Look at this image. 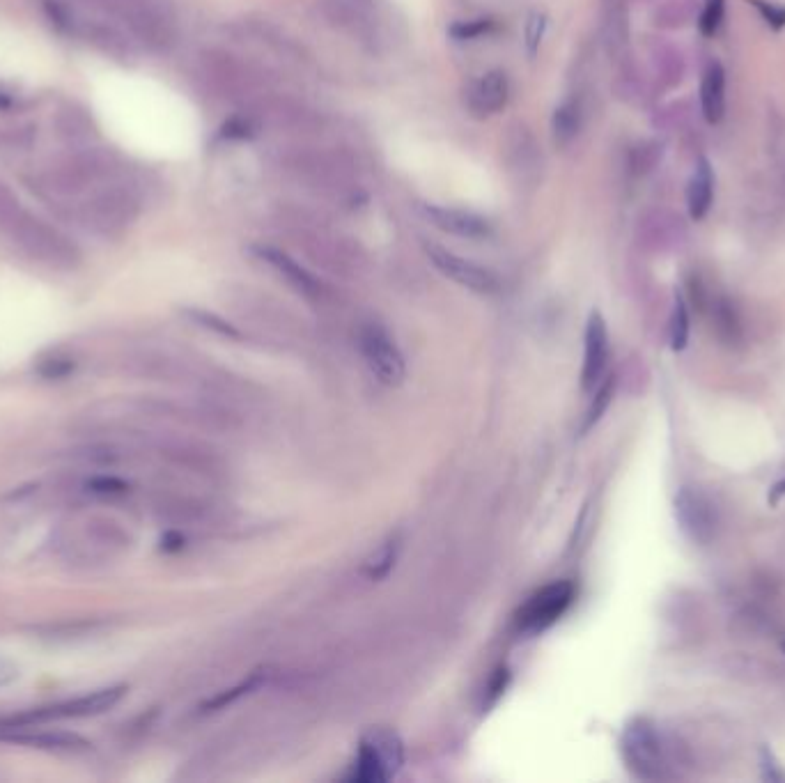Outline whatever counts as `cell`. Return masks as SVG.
Here are the masks:
<instances>
[{
	"instance_id": "cell-17",
	"label": "cell",
	"mask_w": 785,
	"mask_h": 783,
	"mask_svg": "<svg viewBox=\"0 0 785 783\" xmlns=\"http://www.w3.org/2000/svg\"><path fill=\"white\" fill-rule=\"evenodd\" d=\"M267 678H269V671H267V669H264V671L260 669V671L251 673V676H248V678L242 682V685H237L235 689H230V692H223V694H219V696H214L212 701H207L205 705H202V712H216V710L225 708V705H232L237 699H242V696L255 692V689H258L260 685H264V682H267Z\"/></svg>"
},
{
	"instance_id": "cell-32",
	"label": "cell",
	"mask_w": 785,
	"mask_h": 783,
	"mask_svg": "<svg viewBox=\"0 0 785 783\" xmlns=\"http://www.w3.org/2000/svg\"><path fill=\"white\" fill-rule=\"evenodd\" d=\"M783 650H785V646H783Z\"/></svg>"
},
{
	"instance_id": "cell-28",
	"label": "cell",
	"mask_w": 785,
	"mask_h": 783,
	"mask_svg": "<svg viewBox=\"0 0 785 783\" xmlns=\"http://www.w3.org/2000/svg\"><path fill=\"white\" fill-rule=\"evenodd\" d=\"M72 370H74V363L69 359H51L42 366V375L46 379H60V377L69 375Z\"/></svg>"
},
{
	"instance_id": "cell-21",
	"label": "cell",
	"mask_w": 785,
	"mask_h": 783,
	"mask_svg": "<svg viewBox=\"0 0 785 783\" xmlns=\"http://www.w3.org/2000/svg\"><path fill=\"white\" fill-rule=\"evenodd\" d=\"M724 19V0H705V10L701 17L703 35H714Z\"/></svg>"
},
{
	"instance_id": "cell-2",
	"label": "cell",
	"mask_w": 785,
	"mask_h": 783,
	"mask_svg": "<svg viewBox=\"0 0 785 783\" xmlns=\"http://www.w3.org/2000/svg\"><path fill=\"white\" fill-rule=\"evenodd\" d=\"M124 694H127V687L118 685V687L97 689V692L76 696V699L42 705V708H33V710L19 712V715L3 717L0 719V731L42 726L49 722H60V719H85V717L104 715V712L113 710L115 705L122 701Z\"/></svg>"
},
{
	"instance_id": "cell-25",
	"label": "cell",
	"mask_w": 785,
	"mask_h": 783,
	"mask_svg": "<svg viewBox=\"0 0 785 783\" xmlns=\"http://www.w3.org/2000/svg\"><path fill=\"white\" fill-rule=\"evenodd\" d=\"M611 391H613V379H609V382H606L602 389H600V393H597V398H595V405L590 407V412H588V421H586V430L590 428V425L593 423H597V418L602 416V412L606 409V405H609V400H611Z\"/></svg>"
},
{
	"instance_id": "cell-24",
	"label": "cell",
	"mask_w": 785,
	"mask_h": 783,
	"mask_svg": "<svg viewBox=\"0 0 785 783\" xmlns=\"http://www.w3.org/2000/svg\"><path fill=\"white\" fill-rule=\"evenodd\" d=\"M255 134V124L251 118H244V115H237L223 127L225 138H237V141H244V138H251Z\"/></svg>"
},
{
	"instance_id": "cell-26",
	"label": "cell",
	"mask_w": 785,
	"mask_h": 783,
	"mask_svg": "<svg viewBox=\"0 0 785 783\" xmlns=\"http://www.w3.org/2000/svg\"><path fill=\"white\" fill-rule=\"evenodd\" d=\"M760 767H763V779L767 781H785V772L776 763L774 754L769 749L760 751Z\"/></svg>"
},
{
	"instance_id": "cell-1",
	"label": "cell",
	"mask_w": 785,
	"mask_h": 783,
	"mask_svg": "<svg viewBox=\"0 0 785 783\" xmlns=\"http://www.w3.org/2000/svg\"><path fill=\"white\" fill-rule=\"evenodd\" d=\"M620 754L627 770L641 781H659L671 774V751L650 719H632L620 738Z\"/></svg>"
},
{
	"instance_id": "cell-3",
	"label": "cell",
	"mask_w": 785,
	"mask_h": 783,
	"mask_svg": "<svg viewBox=\"0 0 785 783\" xmlns=\"http://www.w3.org/2000/svg\"><path fill=\"white\" fill-rule=\"evenodd\" d=\"M404 765V744L391 728H372L359 747V756L349 774L356 783L391 781Z\"/></svg>"
},
{
	"instance_id": "cell-8",
	"label": "cell",
	"mask_w": 785,
	"mask_h": 783,
	"mask_svg": "<svg viewBox=\"0 0 785 783\" xmlns=\"http://www.w3.org/2000/svg\"><path fill=\"white\" fill-rule=\"evenodd\" d=\"M503 157L510 173L517 175V180L522 184L538 180L542 170L540 145L535 143L533 134L524 127V124H512L508 129V136H505V145H503Z\"/></svg>"
},
{
	"instance_id": "cell-19",
	"label": "cell",
	"mask_w": 785,
	"mask_h": 783,
	"mask_svg": "<svg viewBox=\"0 0 785 783\" xmlns=\"http://www.w3.org/2000/svg\"><path fill=\"white\" fill-rule=\"evenodd\" d=\"M689 340V313L687 304L680 294H675V306L671 315V347L675 352L685 350Z\"/></svg>"
},
{
	"instance_id": "cell-4",
	"label": "cell",
	"mask_w": 785,
	"mask_h": 783,
	"mask_svg": "<svg viewBox=\"0 0 785 783\" xmlns=\"http://www.w3.org/2000/svg\"><path fill=\"white\" fill-rule=\"evenodd\" d=\"M359 350L372 377L384 386H400L407 377V363L400 347L382 324H363L359 331Z\"/></svg>"
},
{
	"instance_id": "cell-27",
	"label": "cell",
	"mask_w": 785,
	"mask_h": 783,
	"mask_svg": "<svg viewBox=\"0 0 785 783\" xmlns=\"http://www.w3.org/2000/svg\"><path fill=\"white\" fill-rule=\"evenodd\" d=\"M542 30H544V19L540 14H533L531 21H528L526 26V42H528V51H531V56L535 51H538L540 40H542Z\"/></svg>"
},
{
	"instance_id": "cell-16",
	"label": "cell",
	"mask_w": 785,
	"mask_h": 783,
	"mask_svg": "<svg viewBox=\"0 0 785 783\" xmlns=\"http://www.w3.org/2000/svg\"><path fill=\"white\" fill-rule=\"evenodd\" d=\"M581 120H584V113H581L579 99H570L563 106L556 108L554 115V136L561 145H567L574 136L579 134Z\"/></svg>"
},
{
	"instance_id": "cell-6",
	"label": "cell",
	"mask_w": 785,
	"mask_h": 783,
	"mask_svg": "<svg viewBox=\"0 0 785 783\" xmlns=\"http://www.w3.org/2000/svg\"><path fill=\"white\" fill-rule=\"evenodd\" d=\"M425 253L434 267H437L443 276H448L450 281H455L462 288L478 292V294H496L501 290L499 276L492 269L476 262L460 258V255L446 251V248L425 244Z\"/></svg>"
},
{
	"instance_id": "cell-20",
	"label": "cell",
	"mask_w": 785,
	"mask_h": 783,
	"mask_svg": "<svg viewBox=\"0 0 785 783\" xmlns=\"http://www.w3.org/2000/svg\"><path fill=\"white\" fill-rule=\"evenodd\" d=\"M85 487H88L90 494L97 496H120L129 490V483L115 476H95L85 483Z\"/></svg>"
},
{
	"instance_id": "cell-31",
	"label": "cell",
	"mask_w": 785,
	"mask_h": 783,
	"mask_svg": "<svg viewBox=\"0 0 785 783\" xmlns=\"http://www.w3.org/2000/svg\"><path fill=\"white\" fill-rule=\"evenodd\" d=\"M783 496H785V478L781 480V483H776L772 487V492H769V503H772V506H776V503H779Z\"/></svg>"
},
{
	"instance_id": "cell-7",
	"label": "cell",
	"mask_w": 785,
	"mask_h": 783,
	"mask_svg": "<svg viewBox=\"0 0 785 783\" xmlns=\"http://www.w3.org/2000/svg\"><path fill=\"white\" fill-rule=\"evenodd\" d=\"M675 517H678L682 531L698 545H707L714 538L717 510H714L710 499L698 490L682 487L675 496Z\"/></svg>"
},
{
	"instance_id": "cell-18",
	"label": "cell",
	"mask_w": 785,
	"mask_h": 783,
	"mask_svg": "<svg viewBox=\"0 0 785 783\" xmlns=\"http://www.w3.org/2000/svg\"><path fill=\"white\" fill-rule=\"evenodd\" d=\"M398 554H400V542L393 538L386 540L384 545L368 558V563H365V575H368L372 581L388 577V572L395 568Z\"/></svg>"
},
{
	"instance_id": "cell-14",
	"label": "cell",
	"mask_w": 785,
	"mask_h": 783,
	"mask_svg": "<svg viewBox=\"0 0 785 783\" xmlns=\"http://www.w3.org/2000/svg\"><path fill=\"white\" fill-rule=\"evenodd\" d=\"M701 102H703V113L707 122H719L724 118V108H726V74L721 65H712L707 69L703 88H701Z\"/></svg>"
},
{
	"instance_id": "cell-22",
	"label": "cell",
	"mask_w": 785,
	"mask_h": 783,
	"mask_svg": "<svg viewBox=\"0 0 785 783\" xmlns=\"http://www.w3.org/2000/svg\"><path fill=\"white\" fill-rule=\"evenodd\" d=\"M492 28H494L492 19H473V21H464V23H460V26L450 28V35L457 37V40H473V37L489 33Z\"/></svg>"
},
{
	"instance_id": "cell-9",
	"label": "cell",
	"mask_w": 785,
	"mask_h": 783,
	"mask_svg": "<svg viewBox=\"0 0 785 783\" xmlns=\"http://www.w3.org/2000/svg\"><path fill=\"white\" fill-rule=\"evenodd\" d=\"M609 366V331L600 313L588 317L584 336V368H581V389L593 391L602 382Z\"/></svg>"
},
{
	"instance_id": "cell-30",
	"label": "cell",
	"mask_w": 785,
	"mask_h": 783,
	"mask_svg": "<svg viewBox=\"0 0 785 783\" xmlns=\"http://www.w3.org/2000/svg\"><path fill=\"white\" fill-rule=\"evenodd\" d=\"M19 676V669L10 660L0 657V687L10 685V682Z\"/></svg>"
},
{
	"instance_id": "cell-5",
	"label": "cell",
	"mask_w": 785,
	"mask_h": 783,
	"mask_svg": "<svg viewBox=\"0 0 785 783\" xmlns=\"http://www.w3.org/2000/svg\"><path fill=\"white\" fill-rule=\"evenodd\" d=\"M574 600V586L570 581H551L533 593L517 616V625L524 634H538L549 630L561 618Z\"/></svg>"
},
{
	"instance_id": "cell-10",
	"label": "cell",
	"mask_w": 785,
	"mask_h": 783,
	"mask_svg": "<svg viewBox=\"0 0 785 783\" xmlns=\"http://www.w3.org/2000/svg\"><path fill=\"white\" fill-rule=\"evenodd\" d=\"M510 99V83L503 72H487L466 90V106L476 118L501 113Z\"/></svg>"
},
{
	"instance_id": "cell-13",
	"label": "cell",
	"mask_w": 785,
	"mask_h": 783,
	"mask_svg": "<svg viewBox=\"0 0 785 783\" xmlns=\"http://www.w3.org/2000/svg\"><path fill=\"white\" fill-rule=\"evenodd\" d=\"M255 253H258V258L267 262L269 267H274L294 290L306 294V297H317V294L322 292L320 281H317L308 269H303L297 260H292L287 253L278 251L274 246H255Z\"/></svg>"
},
{
	"instance_id": "cell-23",
	"label": "cell",
	"mask_w": 785,
	"mask_h": 783,
	"mask_svg": "<svg viewBox=\"0 0 785 783\" xmlns=\"http://www.w3.org/2000/svg\"><path fill=\"white\" fill-rule=\"evenodd\" d=\"M749 3L756 7V10L763 14V19L772 28H783L785 26V7H779L774 3H767V0H749Z\"/></svg>"
},
{
	"instance_id": "cell-11",
	"label": "cell",
	"mask_w": 785,
	"mask_h": 783,
	"mask_svg": "<svg viewBox=\"0 0 785 783\" xmlns=\"http://www.w3.org/2000/svg\"><path fill=\"white\" fill-rule=\"evenodd\" d=\"M423 214L430 219L439 230L448 232V235L464 237V239H485L489 237V223L483 216L464 212V209L453 207H439V205H423Z\"/></svg>"
},
{
	"instance_id": "cell-29",
	"label": "cell",
	"mask_w": 785,
	"mask_h": 783,
	"mask_svg": "<svg viewBox=\"0 0 785 783\" xmlns=\"http://www.w3.org/2000/svg\"><path fill=\"white\" fill-rule=\"evenodd\" d=\"M193 317H196V320L200 322V324H205V327H212L214 331H219V333H223V336H232V338H237L239 333L230 327L228 322H223V320H216L214 315H207V313H193Z\"/></svg>"
},
{
	"instance_id": "cell-15",
	"label": "cell",
	"mask_w": 785,
	"mask_h": 783,
	"mask_svg": "<svg viewBox=\"0 0 785 783\" xmlns=\"http://www.w3.org/2000/svg\"><path fill=\"white\" fill-rule=\"evenodd\" d=\"M712 186H714V180H712L710 164H707L705 159H701V161H698V168H696L694 177H691L689 193H687L689 212H691V216H694V219H703V216L707 214V209H710V205H712Z\"/></svg>"
},
{
	"instance_id": "cell-12",
	"label": "cell",
	"mask_w": 785,
	"mask_h": 783,
	"mask_svg": "<svg viewBox=\"0 0 785 783\" xmlns=\"http://www.w3.org/2000/svg\"><path fill=\"white\" fill-rule=\"evenodd\" d=\"M0 740L10 744H23V747H33V749H46V751H85L92 747L88 740L76 733L35 731V726L0 731Z\"/></svg>"
}]
</instances>
